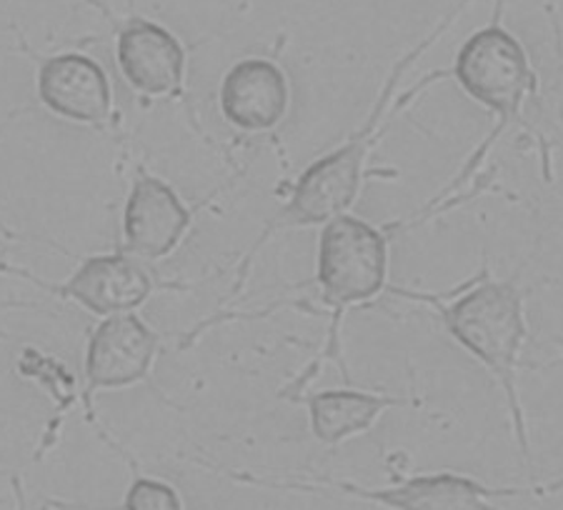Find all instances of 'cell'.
Instances as JSON below:
<instances>
[{
	"label": "cell",
	"instance_id": "cell-1",
	"mask_svg": "<svg viewBox=\"0 0 563 510\" xmlns=\"http://www.w3.org/2000/svg\"><path fill=\"white\" fill-rule=\"evenodd\" d=\"M435 308L443 328L463 351L496 378L511 411L514 435L526 461H531L529 428L519 396V366L526 345V296L516 278H494L488 270L468 280L453 298L423 296Z\"/></svg>",
	"mask_w": 563,
	"mask_h": 510
},
{
	"label": "cell",
	"instance_id": "cell-2",
	"mask_svg": "<svg viewBox=\"0 0 563 510\" xmlns=\"http://www.w3.org/2000/svg\"><path fill=\"white\" fill-rule=\"evenodd\" d=\"M466 5L468 0H459V5L453 8V11L443 18L439 25H435V31L429 35V38L416 45L411 53H406L404 60L398 63L394 73H390L384 93H380V98L376 100V106L371 108L366 123H363L346 143L331 151L329 156L313 160L311 166L301 173V178L296 180L294 190H290L288 203L280 208L274 221L268 223L263 239H268L271 233L280 231V228L325 225L329 221H333V218L349 213V208L356 203V198L361 193L363 176H366L368 153L374 151L376 141L384 135L380 123H384V115L390 113L388 106L398 86V78L404 76L408 66H411V63L419 58L441 33H446V29L453 23V18H456Z\"/></svg>",
	"mask_w": 563,
	"mask_h": 510
},
{
	"label": "cell",
	"instance_id": "cell-3",
	"mask_svg": "<svg viewBox=\"0 0 563 510\" xmlns=\"http://www.w3.org/2000/svg\"><path fill=\"white\" fill-rule=\"evenodd\" d=\"M451 78L474 103L496 115V125L481 148L466 163V176L481 158L494 148L508 125L521 121L526 100L539 90V78L531 66L529 53L516 35L494 18L492 23L471 33L456 53ZM461 173V176H463Z\"/></svg>",
	"mask_w": 563,
	"mask_h": 510
},
{
	"label": "cell",
	"instance_id": "cell-4",
	"mask_svg": "<svg viewBox=\"0 0 563 510\" xmlns=\"http://www.w3.org/2000/svg\"><path fill=\"white\" fill-rule=\"evenodd\" d=\"M388 280V235L363 218L343 213L323 225L316 253V284L335 313L331 339L349 308L374 300Z\"/></svg>",
	"mask_w": 563,
	"mask_h": 510
},
{
	"label": "cell",
	"instance_id": "cell-5",
	"mask_svg": "<svg viewBox=\"0 0 563 510\" xmlns=\"http://www.w3.org/2000/svg\"><path fill=\"white\" fill-rule=\"evenodd\" d=\"M158 333L139 315H108L90 335L86 348V390L129 388L148 376L158 351Z\"/></svg>",
	"mask_w": 563,
	"mask_h": 510
},
{
	"label": "cell",
	"instance_id": "cell-6",
	"mask_svg": "<svg viewBox=\"0 0 563 510\" xmlns=\"http://www.w3.org/2000/svg\"><path fill=\"white\" fill-rule=\"evenodd\" d=\"M35 88L41 103L63 121L96 125L113 111L108 73L86 53L68 51L41 60Z\"/></svg>",
	"mask_w": 563,
	"mask_h": 510
},
{
	"label": "cell",
	"instance_id": "cell-7",
	"mask_svg": "<svg viewBox=\"0 0 563 510\" xmlns=\"http://www.w3.org/2000/svg\"><path fill=\"white\" fill-rule=\"evenodd\" d=\"M121 76L143 96H174L186 78V48L178 35L148 18H131L115 35Z\"/></svg>",
	"mask_w": 563,
	"mask_h": 510
},
{
	"label": "cell",
	"instance_id": "cell-8",
	"mask_svg": "<svg viewBox=\"0 0 563 510\" xmlns=\"http://www.w3.org/2000/svg\"><path fill=\"white\" fill-rule=\"evenodd\" d=\"M221 115L243 133H266L284 123L290 108L286 70L268 58H243L218 88Z\"/></svg>",
	"mask_w": 563,
	"mask_h": 510
},
{
	"label": "cell",
	"instance_id": "cell-9",
	"mask_svg": "<svg viewBox=\"0 0 563 510\" xmlns=\"http://www.w3.org/2000/svg\"><path fill=\"white\" fill-rule=\"evenodd\" d=\"M125 253L141 260H158L176 251L190 225V211L168 184L156 176L135 180L123 208Z\"/></svg>",
	"mask_w": 563,
	"mask_h": 510
},
{
	"label": "cell",
	"instance_id": "cell-10",
	"mask_svg": "<svg viewBox=\"0 0 563 510\" xmlns=\"http://www.w3.org/2000/svg\"><path fill=\"white\" fill-rule=\"evenodd\" d=\"M153 280L133 255H90L60 286V293L76 300L93 315L133 313L148 300Z\"/></svg>",
	"mask_w": 563,
	"mask_h": 510
},
{
	"label": "cell",
	"instance_id": "cell-11",
	"mask_svg": "<svg viewBox=\"0 0 563 510\" xmlns=\"http://www.w3.org/2000/svg\"><path fill=\"white\" fill-rule=\"evenodd\" d=\"M341 490L394 510H504L494 506L492 498L523 494L521 488H488L474 478L459 476V473L413 476L398 486L378 490L341 483Z\"/></svg>",
	"mask_w": 563,
	"mask_h": 510
},
{
	"label": "cell",
	"instance_id": "cell-12",
	"mask_svg": "<svg viewBox=\"0 0 563 510\" xmlns=\"http://www.w3.org/2000/svg\"><path fill=\"white\" fill-rule=\"evenodd\" d=\"M306 406L316 441L323 445H339L353 435L366 433L390 408L404 406V400L366 393V390L335 388L308 396Z\"/></svg>",
	"mask_w": 563,
	"mask_h": 510
},
{
	"label": "cell",
	"instance_id": "cell-13",
	"mask_svg": "<svg viewBox=\"0 0 563 510\" xmlns=\"http://www.w3.org/2000/svg\"><path fill=\"white\" fill-rule=\"evenodd\" d=\"M123 510H184V500L168 483L141 476L125 490Z\"/></svg>",
	"mask_w": 563,
	"mask_h": 510
},
{
	"label": "cell",
	"instance_id": "cell-14",
	"mask_svg": "<svg viewBox=\"0 0 563 510\" xmlns=\"http://www.w3.org/2000/svg\"><path fill=\"white\" fill-rule=\"evenodd\" d=\"M561 488H563V476L556 478L553 483H549L547 488H541V494H556V490H561Z\"/></svg>",
	"mask_w": 563,
	"mask_h": 510
}]
</instances>
